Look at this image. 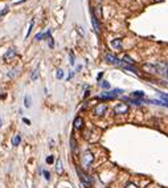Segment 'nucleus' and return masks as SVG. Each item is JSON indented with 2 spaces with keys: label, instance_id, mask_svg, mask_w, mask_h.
<instances>
[{
  "label": "nucleus",
  "instance_id": "1",
  "mask_svg": "<svg viewBox=\"0 0 168 188\" xmlns=\"http://www.w3.org/2000/svg\"><path fill=\"white\" fill-rule=\"evenodd\" d=\"M121 93H123L122 89H114V90H111V91L102 93L101 94V98H102V99H112V98H115L117 95H119Z\"/></svg>",
  "mask_w": 168,
  "mask_h": 188
},
{
  "label": "nucleus",
  "instance_id": "2",
  "mask_svg": "<svg viewBox=\"0 0 168 188\" xmlns=\"http://www.w3.org/2000/svg\"><path fill=\"white\" fill-rule=\"evenodd\" d=\"M93 160H94L93 152H91L90 150H86L84 152V156H82V163H84V166L85 167H89L91 163H93Z\"/></svg>",
  "mask_w": 168,
  "mask_h": 188
},
{
  "label": "nucleus",
  "instance_id": "3",
  "mask_svg": "<svg viewBox=\"0 0 168 188\" xmlns=\"http://www.w3.org/2000/svg\"><path fill=\"white\" fill-rule=\"evenodd\" d=\"M77 174H78V176H80V179H81L82 184H84L86 188L90 187V185H91V178H90V176L86 175V174H84L82 171H80V169H77Z\"/></svg>",
  "mask_w": 168,
  "mask_h": 188
},
{
  "label": "nucleus",
  "instance_id": "4",
  "mask_svg": "<svg viewBox=\"0 0 168 188\" xmlns=\"http://www.w3.org/2000/svg\"><path fill=\"white\" fill-rule=\"evenodd\" d=\"M114 113L115 114H127L128 113V106L126 104H118L114 107Z\"/></svg>",
  "mask_w": 168,
  "mask_h": 188
},
{
  "label": "nucleus",
  "instance_id": "5",
  "mask_svg": "<svg viewBox=\"0 0 168 188\" xmlns=\"http://www.w3.org/2000/svg\"><path fill=\"white\" fill-rule=\"evenodd\" d=\"M106 111H107V105H106V104L97 105V107L94 109V114H95V115H98V117H102Z\"/></svg>",
  "mask_w": 168,
  "mask_h": 188
},
{
  "label": "nucleus",
  "instance_id": "6",
  "mask_svg": "<svg viewBox=\"0 0 168 188\" xmlns=\"http://www.w3.org/2000/svg\"><path fill=\"white\" fill-rule=\"evenodd\" d=\"M106 60H107V61H109L110 64H114V65H118V64H121V60H119L117 56L111 54V53L106 54Z\"/></svg>",
  "mask_w": 168,
  "mask_h": 188
},
{
  "label": "nucleus",
  "instance_id": "7",
  "mask_svg": "<svg viewBox=\"0 0 168 188\" xmlns=\"http://www.w3.org/2000/svg\"><path fill=\"white\" fill-rule=\"evenodd\" d=\"M73 125H74V129L81 130V129H82V126H84V119H82L81 117H75V118H74V122H73Z\"/></svg>",
  "mask_w": 168,
  "mask_h": 188
},
{
  "label": "nucleus",
  "instance_id": "8",
  "mask_svg": "<svg viewBox=\"0 0 168 188\" xmlns=\"http://www.w3.org/2000/svg\"><path fill=\"white\" fill-rule=\"evenodd\" d=\"M16 54H17V53H16V50H15V49H10L5 54H4V60H5V61H8V60L13 58V57L16 56Z\"/></svg>",
  "mask_w": 168,
  "mask_h": 188
},
{
  "label": "nucleus",
  "instance_id": "9",
  "mask_svg": "<svg viewBox=\"0 0 168 188\" xmlns=\"http://www.w3.org/2000/svg\"><path fill=\"white\" fill-rule=\"evenodd\" d=\"M111 47L112 48H115V49H121L122 48V40L121 38H115V40H111Z\"/></svg>",
  "mask_w": 168,
  "mask_h": 188
},
{
  "label": "nucleus",
  "instance_id": "10",
  "mask_svg": "<svg viewBox=\"0 0 168 188\" xmlns=\"http://www.w3.org/2000/svg\"><path fill=\"white\" fill-rule=\"evenodd\" d=\"M56 172H57V174H60V175H61V174L64 172L62 162H61V160H57V163H56Z\"/></svg>",
  "mask_w": 168,
  "mask_h": 188
},
{
  "label": "nucleus",
  "instance_id": "11",
  "mask_svg": "<svg viewBox=\"0 0 168 188\" xmlns=\"http://www.w3.org/2000/svg\"><path fill=\"white\" fill-rule=\"evenodd\" d=\"M20 142H21V135H15L12 138V146H19L20 144Z\"/></svg>",
  "mask_w": 168,
  "mask_h": 188
},
{
  "label": "nucleus",
  "instance_id": "12",
  "mask_svg": "<svg viewBox=\"0 0 168 188\" xmlns=\"http://www.w3.org/2000/svg\"><path fill=\"white\" fill-rule=\"evenodd\" d=\"M91 23H93V25H94V29H95L97 32H99V24H98V21H97V17L94 15H91Z\"/></svg>",
  "mask_w": 168,
  "mask_h": 188
},
{
  "label": "nucleus",
  "instance_id": "13",
  "mask_svg": "<svg viewBox=\"0 0 168 188\" xmlns=\"http://www.w3.org/2000/svg\"><path fill=\"white\" fill-rule=\"evenodd\" d=\"M132 95V98H143L144 97V91H142V90H138V91H134V93L131 94Z\"/></svg>",
  "mask_w": 168,
  "mask_h": 188
},
{
  "label": "nucleus",
  "instance_id": "14",
  "mask_svg": "<svg viewBox=\"0 0 168 188\" xmlns=\"http://www.w3.org/2000/svg\"><path fill=\"white\" fill-rule=\"evenodd\" d=\"M123 61H125V62H126V64H128V65H132V64H134V62H135L134 60L131 58V57H130V56H127V54H126V56H123Z\"/></svg>",
  "mask_w": 168,
  "mask_h": 188
},
{
  "label": "nucleus",
  "instance_id": "15",
  "mask_svg": "<svg viewBox=\"0 0 168 188\" xmlns=\"http://www.w3.org/2000/svg\"><path fill=\"white\" fill-rule=\"evenodd\" d=\"M31 102H32V98L29 97V95H25V98H24V105H25V107H31Z\"/></svg>",
  "mask_w": 168,
  "mask_h": 188
},
{
  "label": "nucleus",
  "instance_id": "16",
  "mask_svg": "<svg viewBox=\"0 0 168 188\" xmlns=\"http://www.w3.org/2000/svg\"><path fill=\"white\" fill-rule=\"evenodd\" d=\"M70 147H72V151L73 152H75L77 151V143H75V141H74V138H70Z\"/></svg>",
  "mask_w": 168,
  "mask_h": 188
},
{
  "label": "nucleus",
  "instance_id": "17",
  "mask_svg": "<svg viewBox=\"0 0 168 188\" xmlns=\"http://www.w3.org/2000/svg\"><path fill=\"white\" fill-rule=\"evenodd\" d=\"M37 77H38V68H36V69L33 70V73H32V75H31V80L32 81H36Z\"/></svg>",
  "mask_w": 168,
  "mask_h": 188
},
{
  "label": "nucleus",
  "instance_id": "18",
  "mask_svg": "<svg viewBox=\"0 0 168 188\" xmlns=\"http://www.w3.org/2000/svg\"><path fill=\"white\" fill-rule=\"evenodd\" d=\"M123 68H125L126 70H131V72H134L135 74H138L136 68H134V66H131V65H123Z\"/></svg>",
  "mask_w": 168,
  "mask_h": 188
},
{
  "label": "nucleus",
  "instance_id": "19",
  "mask_svg": "<svg viewBox=\"0 0 168 188\" xmlns=\"http://www.w3.org/2000/svg\"><path fill=\"white\" fill-rule=\"evenodd\" d=\"M33 24H34V21H33V20H32V21H31V24H29L28 32H27V35H25V38H28V37H29V35H31V32H32V28H33Z\"/></svg>",
  "mask_w": 168,
  "mask_h": 188
},
{
  "label": "nucleus",
  "instance_id": "20",
  "mask_svg": "<svg viewBox=\"0 0 168 188\" xmlns=\"http://www.w3.org/2000/svg\"><path fill=\"white\" fill-rule=\"evenodd\" d=\"M8 11H10V8H8V7H4L3 10L0 11V17H1V16H4V15H5V13L8 12Z\"/></svg>",
  "mask_w": 168,
  "mask_h": 188
},
{
  "label": "nucleus",
  "instance_id": "21",
  "mask_svg": "<svg viewBox=\"0 0 168 188\" xmlns=\"http://www.w3.org/2000/svg\"><path fill=\"white\" fill-rule=\"evenodd\" d=\"M125 188H138V185L136 184H135V183H127V184H126L125 185Z\"/></svg>",
  "mask_w": 168,
  "mask_h": 188
},
{
  "label": "nucleus",
  "instance_id": "22",
  "mask_svg": "<svg viewBox=\"0 0 168 188\" xmlns=\"http://www.w3.org/2000/svg\"><path fill=\"white\" fill-rule=\"evenodd\" d=\"M56 77H57V78H60V80L62 78V77H64V72H62V70H61V69H58V70H57V74H56Z\"/></svg>",
  "mask_w": 168,
  "mask_h": 188
},
{
  "label": "nucleus",
  "instance_id": "23",
  "mask_svg": "<svg viewBox=\"0 0 168 188\" xmlns=\"http://www.w3.org/2000/svg\"><path fill=\"white\" fill-rule=\"evenodd\" d=\"M160 98H163V99H164V102H168V94L160 93Z\"/></svg>",
  "mask_w": 168,
  "mask_h": 188
},
{
  "label": "nucleus",
  "instance_id": "24",
  "mask_svg": "<svg viewBox=\"0 0 168 188\" xmlns=\"http://www.w3.org/2000/svg\"><path fill=\"white\" fill-rule=\"evenodd\" d=\"M43 174H44V176H45V179H47V180H49V179H50V174L48 172L47 169H44V171H43Z\"/></svg>",
  "mask_w": 168,
  "mask_h": 188
},
{
  "label": "nucleus",
  "instance_id": "25",
  "mask_svg": "<svg viewBox=\"0 0 168 188\" xmlns=\"http://www.w3.org/2000/svg\"><path fill=\"white\" fill-rule=\"evenodd\" d=\"M48 44H49V47H50V48L54 47V43H53V37H52V36H50V37L48 38Z\"/></svg>",
  "mask_w": 168,
  "mask_h": 188
},
{
  "label": "nucleus",
  "instance_id": "26",
  "mask_svg": "<svg viewBox=\"0 0 168 188\" xmlns=\"http://www.w3.org/2000/svg\"><path fill=\"white\" fill-rule=\"evenodd\" d=\"M53 162H54V158L52 156V155H49V156L47 158V163H49V164H52Z\"/></svg>",
  "mask_w": 168,
  "mask_h": 188
},
{
  "label": "nucleus",
  "instance_id": "27",
  "mask_svg": "<svg viewBox=\"0 0 168 188\" xmlns=\"http://www.w3.org/2000/svg\"><path fill=\"white\" fill-rule=\"evenodd\" d=\"M102 88H103V89H109V88H110V84H109L107 81H103V82H102Z\"/></svg>",
  "mask_w": 168,
  "mask_h": 188
},
{
  "label": "nucleus",
  "instance_id": "28",
  "mask_svg": "<svg viewBox=\"0 0 168 188\" xmlns=\"http://www.w3.org/2000/svg\"><path fill=\"white\" fill-rule=\"evenodd\" d=\"M41 38H44V33H37V35H36V40L40 41Z\"/></svg>",
  "mask_w": 168,
  "mask_h": 188
},
{
  "label": "nucleus",
  "instance_id": "29",
  "mask_svg": "<svg viewBox=\"0 0 168 188\" xmlns=\"http://www.w3.org/2000/svg\"><path fill=\"white\" fill-rule=\"evenodd\" d=\"M23 122L27 123V125H31V121H29L28 118H23Z\"/></svg>",
  "mask_w": 168,
  "mask_h": 188
},
{
  "label": "nucleus",
  "instance_id": "30",
  "mask_svg": "<svg viewBox=\"0 0 168 188\" xmlns=\"http://www.w3.org/2000/svg\"><path fill=\"white\" fill-rule=\"evenodd\" d=\"M0 127H1V117H0Z\"/></svg>",
  "mask_w": 168,
  "mask_h": 188
},
{
  "label": "nucleus",
  "instance_id": "31",
  "mask_svg": "<svg viewBox=\"0 0 168 188\" xmlns=\"http://www.w3.org/2000/svg\"><path fill=\"white\" fill-rule=\"evenodd\" d=\"M165 74H167V78H168V69H167V73H165Z\"/></svg>",
  "mask_w": 168,
  "mask_h": 188
},
{
  "label": "nucleus",
  "instance_id": "32",
  "mask_svg": "<svg viewBox=\"0 0 168 188\" xmlns=\"http://www.w3.org/2000/svg\"><path fill=\"white\" fill-rule=\"evenodd\" d=\"M106 188H109V187H106Z\"/></svg>",
  "mask_w": 168,
  "mask_h": 188
}]
</instances>
